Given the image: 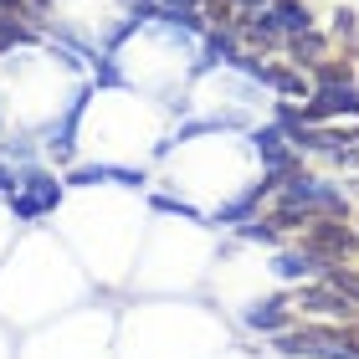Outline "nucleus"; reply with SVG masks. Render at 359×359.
<instances>
[{"instance_id":"obj_12","label":"nucleus","mask_w":359,"mask_h":359,"mask_svg":"<svg viewBox=\"0 0 359 359\" xmlns=\"http://www.w3.org/2000/svg\"><path fill=\"white\" fill-rule=\"evenodd\" d=\"M323 287H334L339 298L359 303V272H349V267H323Z\"/></svg>"},{"instance_id":"obj_16","label":"nucleus","mask_w":359,"mask_h":359,"mask_svg":"<svg viewBox=\"0 0 359 359\" xmlns=\"http://www.w3.org/2000/svg\"><path fill=\"white\" fill-rule=\"evenodd\" d=\"M334 31H339V36H344V31H354V11H339V15H334Z\"/></svg>"},{"instance_id":"obj_2","label":"nucleus","mask_w":359,"mask_h":359,"mask_svg":"<svg viewBox=\"0 0 359 359\" xmlns=\"http://www.w3.org/2000/svg\"><path fill=\"white\" fill-rule=\"evenodd\" d=\"M339 113H354V118H359V88L354 83H318L313 93H308V103H303V118L308 123L339 118Z\"/></svg>"},{"instance_id":"obj_5","label":"nucleus","mask_w":359,"mask_h":359,"mask_svg":"<svg viewBox=\"0 0 359 359\" xmlns=\"http://www.w3.org/2000/svg\"><path fill=\"white\" fill-rule=\"evenodd\" d=\"M77 118H83V93H77L72 108L46 128V154H52V159H72V128H77Z\"/></svg>"},{"instance_id":"obj_3","label":"nucleus","mask_w":359,"mask_h":359,"mask_svg":"<svg viewBox=\"0 0 359 359\" xmlns=\"http://www.w3.org/2000/svg\"><path fill=\"white\" fill-rule=\"evenodd\" d=\"M359 247V236L349 231L344 221H308L303 226V252H313V257H339V262H344V257Z\"/></svg>"},{"instance_id":"obj_10","label":"nucleus","mask_w":359,"mask_h":359,"mask_svg":"<svg viewBox=\"0 0 359 359\" xmlns=\"http://www.w3.org/2000/svg\"><path fill=\"white\" fill-rule=\"evenodd\" d=\"M272 185H277V180H262V185H252L247 195H236L231 205H221V210H216V226H241V221H247L252 210H257V201H262V195H267Z\"/></svg>"},{"instance_id":"obj_8","label":"nucleus","mask_w":359,"mask_h":359,"mask_svg":"<svg viewBox=\"0 0 359 359\" xmlns=\"http://www.w3.org/2000/svg\"><path fill=\"white\" fill-rule=\"evenodd\" d=\"M298 303L308 308V313H323V318H339V323H344V318L354 313V303H349V298H339L334 287H308Z\"/></svg>"},{"instance_id":"obj_15","label":"nucleus","mask_w":359,"mask_h":359,"mask_svg":"<svg viewBox=\"0 0 359 359\" xmlns=\"http://www.w3.org/2000/svg\"><path fill=\"white\" fill-rule=\"evenodd\" d=\"M241 236H247V241H272L277 226H241Z\"/></svg>"},{"instance_id":"obj_17","label":"nucleus","mask_w":359,"mask_h":359,"mask_svg":"<svg viewBox=\"0 0 359 359\" xmlns=\"http://www.w3.org/2000/svg\"><path fill=\"white\" fill-rule=\"evenodd\" d=\"M236 6H267V0H236Z\"/></svg>"},{"instance_id":"obj_11","label":"nucleus","mask_w":359,"mask_h":359,"mask_svg":"<svg viewBox=\"0 0 359 359\" xmlns=\"http://www.w3.org/2000/svg\"><path fill=\"white\" fill-rule=\"evenodd\" d=\"M267 15L277 21V31H287V36H298V31H313V15H308L303 0H272Z\"/></svg>"},{"instance_id":"obj_4","label":"nucleus","mask_w":359,"mask_h":359,"mask_svg":"<svg viewBox=\"0 0 359 359\" xmlns=\"http://www.w3.org/2000/svg\"><path fill=\"white\" fill-rule=\"evenodd\" d=\"M252 144H257V154H262V165L272 170V180H287L292 170H298V149L287 144L283 128H257Z\"/></svg>"},{"instance_id":"obj_1","label":"nucleus","mask_w":359,"mask_h":359,"mask_svg":"<svg viewBox=\"0 0 359 359\" xmlns=\"http://www.w3.org/2000/svg\"><path fill=\"white\" fill-rule=\"evenodd\" d=\"M15 180H21V185H15V195H11L15 221H36V216H46V210L62 205V180H52L46 170H21Z\"/></svg>"},{"instance_id":"obj_6","label":"nucleus","mask_w":359,"mask_h":359,"mask_svg":"<svg viewBox=\"0 0 359 359\" xmlns=\"http://www.w3.org/2000/svg\"><path fill=\"white\" fill-rule=\"evenodd\" d=\"M323 267V257H313V252H277L272 257V272L283 277V283H303V277H318Z\"/></svg>"},{"instance_id":"obj_13","label":"nucleus","mask_w":359,"mask_h":359,"mask_svg":"<svg viewBox=\"0 0 359 359\" xmlns=\"http://www.w3.org/2000/svg\"><path fill=\"white\" fill-rule=\"evenodd\" d=\"M287 46L298 52V62H318L323 57V36L318 31H298V36H287Z\"/></svg>"},{"instance_id":"obj_7","label":"nucleus","mask_w":359,"mask_h":359,"mask_svg":"<svg viewBox=\"0 0 359 359\" xmlns=\"http://www.w3.org/2000/svg\"><path fill=\"white\" fill-rule=\"evenodd\" d=\"M247 329H262V334H283L287 329V298H262V303H252L247 313Z\"/></svg>"},{"instance_id":"obj_9","label":"nucleus","mask_w":359,"mask_h":359,"mask_svg":"<svg viewBox=\"0 0 359 359\" xmlns=\"http://www.w3.org/2000/svg\"><path fill=\"white\" fill-rule=\"evenodd\" d=\"M97 180H118V185H144V170H118V165H83L67 175V185H97Z\"/></svg>"},{"instance_id":"obj_14","label":"nucleus","mask_w":359,"mask_h":359,"mask_svg":"<svg viewBox=\"0 0 359 359\" xmlns=\"http://www.w3.org/2000/svg\"><path fill=\"white\" fill-rule=\"evenodd\" d=\"M210 62H236V46H231V36H210V41H205L201 67H210Z\"/></svg>"}]
</instances>
